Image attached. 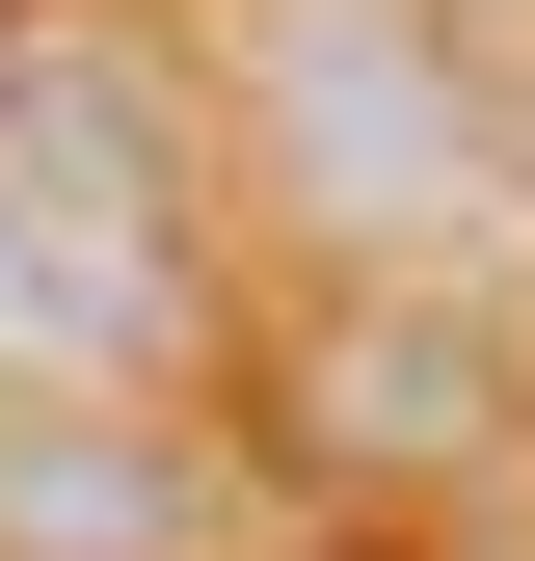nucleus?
<instances>
[{"label":"nucleus","mask_w":535,"mask_h":561,"mask_svg":"<svg viewBox=\"0 0 535 561\" xmlns=\"http://www.w3.org/2000/svg\"><path fill=\"white\" fill-rule=\"evenodd\" d=\"M241 81H268V134H295V187L349 241L482 215V81L429 54V0H241Z\"/></svg>","instance_id":"1"},{"label":"nucleus","mask_w":535,"mask_h":561,"mask_svg":"<svg viewBox=\"0 0 535 561\" xmlns=\"http://www.w3.org/2000/svg\"><path fill=\"white\" fill-rule=\"evenodd\" d=\"M161 347V215H81V187H0V401H81Z\"/></svg>","instance_id":"2"},{"label":"nucleus","mask_w":535,"mask_h":561,"mask_svg":"<svg viewBox=\"0 0 535 561\" xmlns=\"http://www.w3.org/2000/svg\"><path fill=\"white\" fill-rule=\"evenodd\" d=\"M161 535H187V481L134 428H27L0 401V561H161Z\"/></svg>","instance_id":"3"}]
</instances>
